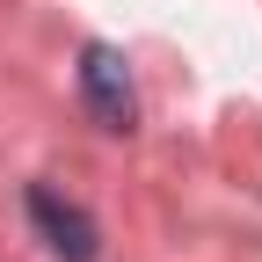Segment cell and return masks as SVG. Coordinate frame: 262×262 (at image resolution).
Instances as JSON below:
<instances>
[{
	"mask_svg": "<svg viewBox=\"0 0 262 262\" xmlns=\"http://www.w3.org/2000/svg\"><path fill=\"white\" fill-rule=\"evenodd\" d=\"M29 226H37V241L58 255V262H95L102 255V233H95V219L73 204V196H58V189H29Z\"/></svg>",
	"mask_w": 262,
	"mask_h": 262,
	"instance_id": "7a4b0ae2",
	"label": "cell"
},
{
	"mask_svg": "<svg viewBox=\"0 0 262 262\" xmlns=\"http://www.w3.org/2000/svg\"><path fill=\"white\" fill-rule=\"evenodd\" d=\"M80 102L102 131H131L139 124V95H131V73H124V51L117 44H88L80 51Z\"/></svg>",
	"mask_w": 262,
	"mask_h": 262,
	"instance_id": "6da1fadb",
	"label": "cell"
}]
</instances>
